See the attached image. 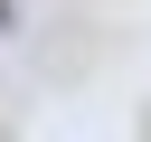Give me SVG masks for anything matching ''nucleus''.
<instances>
[{
  "mask_svg": "<svg viewBox=\"0 0 151 142\" xmlns=\"http://www.w3.org/2000/svg\"><path fill=\"white\" fill-rule=\"evenodd\" d=\"M0 28H9V0H0Z\"/></svg>",
  "mask_w": 151,
  "mask_h": 142,
  "instance_id": "1",
  "label": "nucleus"
}]
</instances>
